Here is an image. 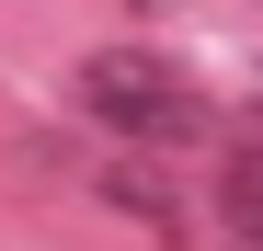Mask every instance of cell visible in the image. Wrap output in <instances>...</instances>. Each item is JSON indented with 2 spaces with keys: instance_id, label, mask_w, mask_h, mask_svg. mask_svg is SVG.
<instances>
[{
  "instance_id": "2",
  "label": "cell",
  "mask_w": 263,
  "mask_h": 251,
  "mask_svg": "<svg viewBox=\"0 0 263 251\" xmlns=\"http://www.w3.org/2000/svg\"><path fill=\"white\" fill-rule=\"evenodd\" d=\"M217 217H229V240H252V251H263V126L217 160Z\"/></svg>"
},
{
  "instance_id": "1",
  "label": "cell",
  "mask_w": 263,
  "mask_h": 251,
  "mask_svg": "<svg viewBox=\"0 0 263 251\" xmlns=\"http://www.w3.org/2000/svg\"><path fill=\"white\" fill-rule=\"evenodd\" d=\"M80 114L115 126V137H138V149H195L217 103H206V80L183 57H160V46H103L92 69H80Z\"/></svg>"
}]
</instances>
